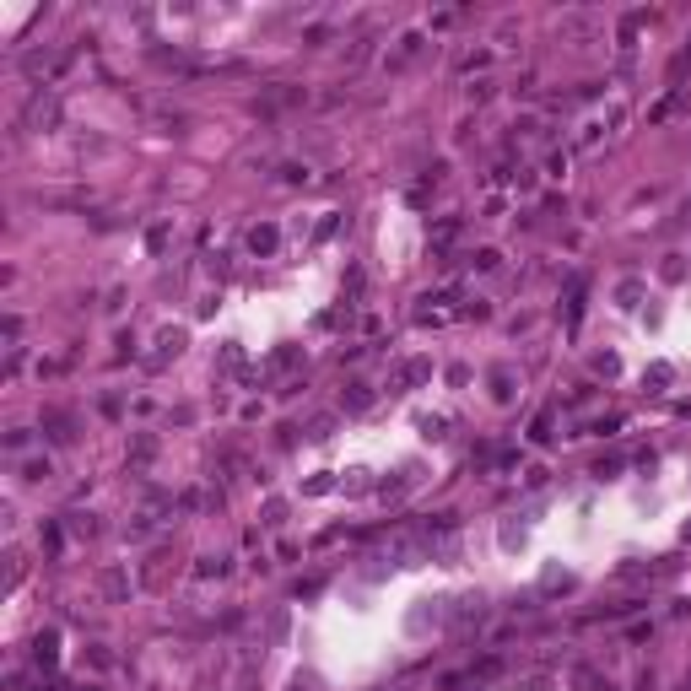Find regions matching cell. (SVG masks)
<instances>
[{
  "mask_svg": "<svg viewBox=\"0 0 691 691\" xmlns=\"http://www.w3.org/2000/svg\"><path fill=\"white\" fill-rule=\"evenodd\" d=\"M422 378H432V362H427V357H411V362H400V367H394L389 389H416Z\"/></svg>",
  "mask_w": 691,
  "mask_h": 691,
  "instance_id": "obj_1",
  "label": "cell"
},
{
  "mask_svg": "<svg viewBox=\"0 0 691 691\" xmlns=\"http://www.w3.org/2000/svg\"><path fill=\"white\" fill-rule=\"evenodd\" d=\"M340 400H346V411H367L373 389H367V384H346V394H340Z\"/></svg>",
  "mask_w": 691,
  "mask_h": 691,
  "instance_id": "obj_2",
  "label": "cell"
},
{
  "mask_svg": "<svg viewBox=\"0 0 691 691\" xmlns=\"http://www.w3.org/2000/svg\"><path fill=\"white\" fill-rule=\"evenodd\" d=\"M249 249H254V254H270V249H276V227H254L249 232Z\"/></svg>",
  "mask_w": 691,
  "mask_h": 691,
  "instance_id": "obj_3",
  "label": "cell"
},
{
  "mask_svg": "<svg viewBox=\"0 0 691 691\" xmlns=\"http://www.w3.org/2000/svg\"><path fill=\"white\" fill-rule=\"evenodd\" d=\"M157 346H162V352H157V362H162V357H179V352H184V329H162V340H157Z\"/></svg>",
  "mask_w": 691,
  "mask_h": 691,
  "instance_id": "obj_4",
  "label": "cell"
},
{
  "mask_svg": "<svg viewBox=\"0 0 691 691\" xmlns=\"http://www.w3.org/2000/svg\"><path fill=\"white\" fill-rule=\"evenodd\" d=\"M508 384H513V378H508V373H492V394H497V400H508V394H513V389H508Z\"/></svg>",
  "mask_w": 691,
  "mask_h": 691,
  "instance_id": "obj_5",
  "label": "cell"
},
{
  "mask_svg": "<svg viewBox=\"0 0 691 691\" xmlns=\"http://www.w3.org/2000/svg\"><path fill=\"white\" fill-rule=\"evenodd\" d=\"M329 427H335V416H314V427H308V437H329Z\"/></svg>",
  "mask_w": 691,
  "mask_h": 691,
  "instance_id": "obj_6",
  "label": "cell"
}]
</instances>
